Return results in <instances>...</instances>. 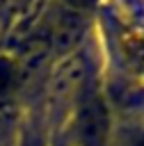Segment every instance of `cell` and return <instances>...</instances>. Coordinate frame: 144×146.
<instances>
[{
  "label": "cell",
  "mask_w": 144,
  "mask_h": 146,
  "mask_svg": "<svg viewBox=\"0 0 144 146\" xmlns=\"http://www.w3.org/2000/svg\"><path fill=\"white\" fill-rule=\"evenodd\" d=\"M64 139L71 146H110L112 110L103 94H89L78 100Z\"/></svg>",
  "instance_id": "cell-1"
},
{
  "label": "cell",
  "mask_w": 144,
  "mask_h": 146,
  "mask_svg": "<svg viewBox=\"0 0 144 146\" xmlns=\"http://www.w3.org/2000/svg\"><path fill=\"white\" fill-rule=\"evenodd\" d=\"M14 146H50L48 135L43 132L41 123L34 119H23L16 125V137Z\"/></svg>",
  "instance_id": "cell-2"
},
{
  "label": "cell",
  "mask_w": 144,
  "mask_h": 146,
  "mask_svg": "<svg viewBox=\"0 0 144 146\" xmlns=\"http://www.w3.org/2000/svg\"><path fill=\"white\" fill-rule=\"evenodd\" d=\"M11 125H18L16 110H14L9 103H0V137H2V135H7Z\"/></svg>",
  "instance_id": "cell-3"
},
{
  "label": "cell",
  "mask_w": 144,
  "mask_h": 146,
  "mask_svg": "<svg viewBox=\"0 0 144 146\" xmlns=\"http://www.w3.org/2000/svg\"><path fill=\"white\" fill-rule=\"evenodd\" d=\"M66 5H71L73 9H78V11H82V9H91L98 0H64Z\"/></svg>",
  "instance_id": "cell-4"
},
{
  "label": "cell",
  "mask_w": 144,
  "mask_h": 146,
  "mask_svg": "<svg viewBox=\"0 0 144 146\" xmlns=\"http://www.w3.org/2000/svg\"><path fill=\"white\" fill-rule=\"evenodd\" d=\"M126 146H144V128H142V130H137V132L126 141Z\"/></svg>",
  "instance_id": "cell-5"
},
{
  "label": "cell",
  "mask_w": 144,
  "mask_h": 146,
  "mask_svg": "<svg viewBox=\"0 0 144 146\" xmlns=\"http://www.w3.org/2000/svg\"><path fill=\"white\" fill-rule=\"evenodd\" d=\"M50 146H71V144H69L64 137H59V139H53V141H50Z\"/></svg>",
  "instance_id": "cell-6"
}]
</instances>
